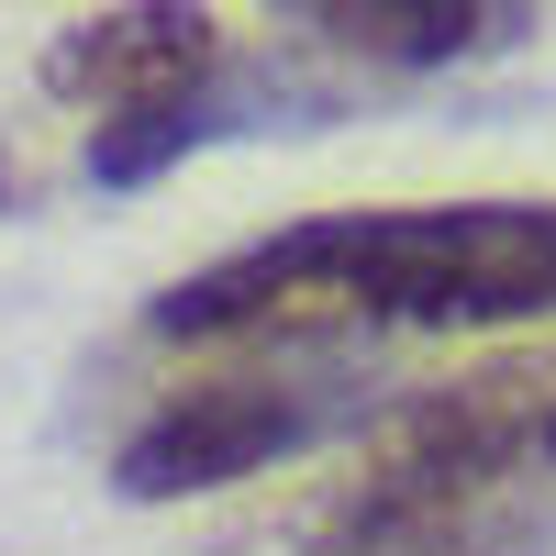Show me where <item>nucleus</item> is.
<instances>
[{"label":"nucleus","instance_id":"nucleus-6","mask_svg":"<svg viewBox=\"0 0 556 556\" xmlns=\"http://www.w3.org/2000/svg\"><path fill=\"white\" fill-rule=\"evenodd\" d=\"M312 23L367 67H456L534 23V0H312Z\"/></svg>","mask_w":556,"mask_h":556},{"label":"nucleus","instance_id":"nucleus-7","mask_svg":"<svg viewBox=\"0 0 556 556\" xmlns=\"http://www.w3.org/2000/svg\"><path fill=\"white\" fill-rule=\"evenodd\" d=\"M401 556H556V501H523V490H501V501H479L468 523H445V534L401 545Z\"/></svg>","mask_w":556,"mask_h":556},{"label":"nucleus","instance_id":"nucleus-2","mask_svg":"<svg viewBox=\"0 0 556 556\" xmlns=\"http://www.w3.org/2000/svg\"><path fill=\"white\" fill-rule=\"evenodd\" d=\"M556 379L534 356H490L445 390H412L379 412V456L345 479V501L312 523V556H401L445 523H468L479 501L513 490L534 468V424H545Z\"/></svg>","mask_w":556,"mask_h":556},{"label":"nucleus","instance_id":"nucleus-3","mask_svg":"<svg viewBox=\"0 0 556 556\" xmlns=\"http://www.w3.org/2000/svg\"><path fill=\"white\" fill-rule=\"evenodd\" d=\"M379 412H390V379H379L367 345H278L267 367L167 390L112 445V490L123 501H201V490H235V479L278 468V456L367 434Z\"/></svg>","mask_w":556,"mask_h":556},{"label":"nucleus","instance_id":"nucleus-8","mask_svg":"<svg viewBox=\"0 0 556 556\" xmlns=\"http://www.w3.org/2000/svg\"><path fill=\"white\" fill-rule=\"evenodd\" d=\"M534 468H556V401H545V424H534Z\"/></svg>","mask_w":556,"mask_h":556},{"label":"nucleus","instance_id":"nucleus-5","mask_svg":"<svg viewBox=\"0 0 556 556\" xmlns=\"http://www.w3.org/2000/svg\"><path fill=\"white\" fill-rule=\"evenodd\" d=\"M223 67V34L201 0H123V12H89L45 45V89L56 101H89V112H146L167 89H190Z\"/></svg>","mask_w":556,"mask_h":556},{"label":"nucleus","instance_id":"nucleus-1","mask_svg":"<svg viewBox=\"0 0 556 556\" xmlns=\"http://www.w3.org/2000/svg\"><path fill=\"white\" fill-rule=\"evenodd\" d=\"M556 323V201H390L312 212L146 301L167 345H367Z\"/></svg>","mask_w":556,"mask_h":556},{"label":"nucleus","instance_id":"nucleus-4","mask_svg":"<svg viewBox=\"0 0 556 556\" xmlns=\"http://www.w3.org/2000/svg\"><path fill=\"white\" fill-rule=\"evenodd\" d=\"M356 112V89L345 78H323L301 56H223L212 78L190 89H167V101L146 112H112V123H89V190H146V178H167L178 156H201V146H245V134H312V123H345Z\"/></svg>","mask_w":556,"mask_h":556}]
</instances>
